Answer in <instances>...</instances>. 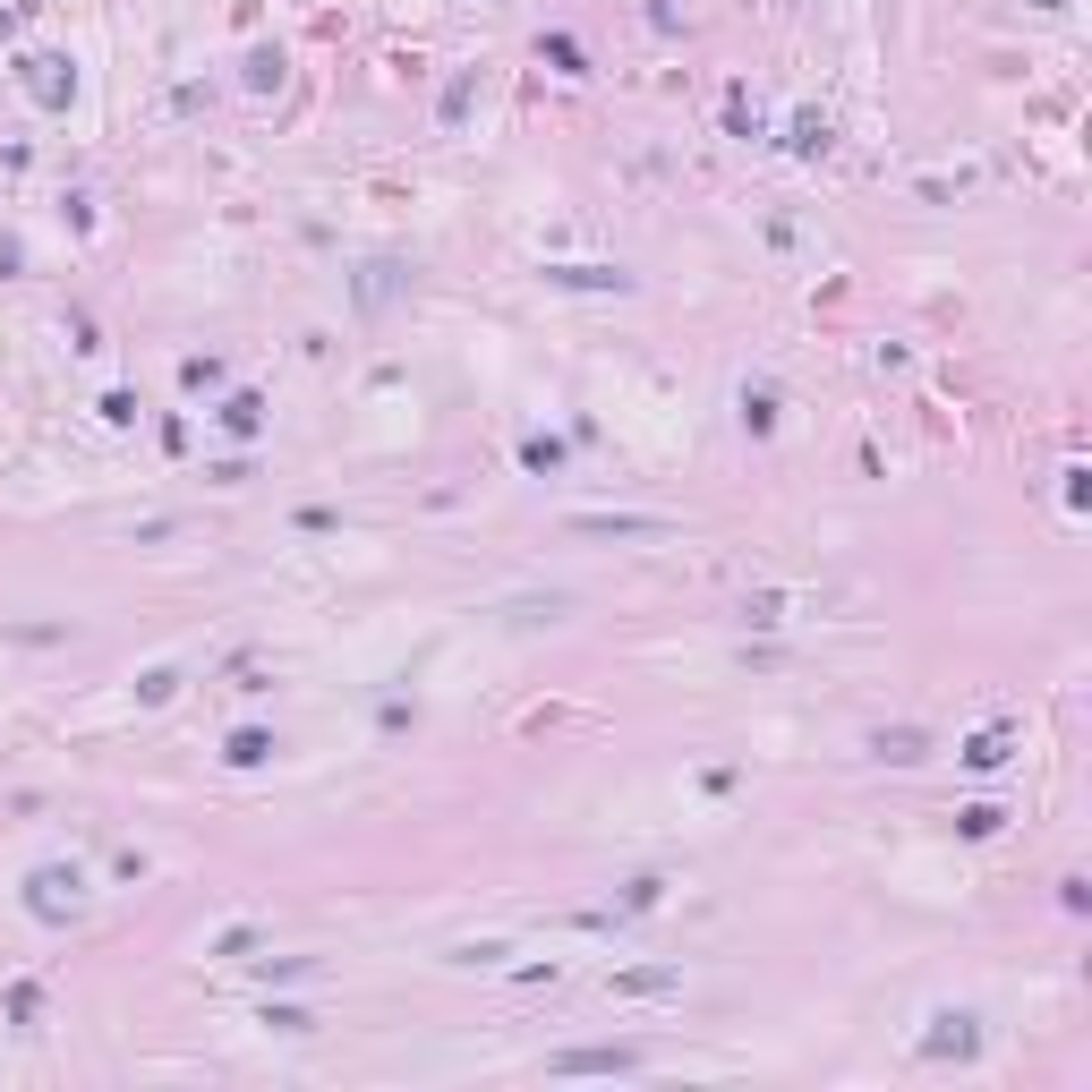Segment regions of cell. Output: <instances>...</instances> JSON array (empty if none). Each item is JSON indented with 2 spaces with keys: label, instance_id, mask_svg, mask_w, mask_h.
<instances>
[{
  "label": "cell",
  "instance_id": "1",
  "mask_svg": "<svg viewBox=\"0 0 1092 1092\" xmlns=\"http://www.w3.org/2000/svg\"><path fill=\"white\" fill-rule=\"evenodd\" d=\"M572 530L581 538H675V521H649V512H581Z\"/></svg>",
  "mask_w": 1092,
  "mask_h": 1092
},
{
  "label": "cell",
  "instance_id": "2",
  "mask_svg": "<svg viewBox=\"0 0 1092 1092\" xmlns=\"http://www.w3.org/2000/svg\"><path fill=\"white\" fill-rule=\"evenodd\" d=\"M649 1050H631V1041H615V1050H572V1059H555V1075H631Z\"/></svg>",
  "mask_w": 1092,
  "mask_h": 1092
},
{
  "label": "cell",
  "instance_id": "3",
  "mask_svg": "<svg viewBox=\"0 0 1092 1092\" xmlns=\"http://www.w3.org/2000/svg\"><path fill=\"white\" fill-rule=\"evenodd\" d=\"M931 1025H939V1033H931V1059H947V1050H956V1059H965V1050L981 1041V1033H973V1015H965V1007H956V1015H931Z\"/></svg>",
  "mask_w": 1092,
  "mask_h": 1092
},
{
  "label": "cell",
  "instance_id": "4",
  "mask_svg": "<svg viewBox=\"0 0 1092 1092\" xmlns=\"http://www.w3.org/2000/svg\"><path fill=\"white\" fill-rule=\"evenodd\" d=\"M223 760H231V768H257V760H273V734H257V726H239Z\"/></svg>",
  "mask_w": 1092,
  "mask_h": 1092
},
{
  "label": "cell",
  "instance_id": "5",
  "mask_svg": "<svg viewBox=\"0 0 1092 1092\" xmlns=\"http://www.w3.org/2000/svg\"><path fill=\"white\" fill-rule=\"evenodd\" d=\"M870 751H879V760H922V734H913V726H896V734H879Z\"/></svg>",
  "mask_w": 1092,
  "mask_h": 1092
},
{
  "label": "cell",
  "instance_id": "6",
  "mask_svg": "<svg viewBox=\"0 0 1092 1092\" xmlns=\"http://www.w3.org/2000/svg\"><path fill=\"white\" fill-rule=\"evenodd\" d=\"M223 427H231V436H257V393H231V410H223Z\"/></svg>",
  "mask_w": 1092,
  "mask_h": 1092
},
{
  "label": "cell",
  "instance_id": "7",
  "mask_svg": "<svg viewBox=\"0 0 1092 1092\" xmlns=\"http://www.w3.org/2000/svg\"><path fill=\"white\" fill-rule=\"evenodd\" d=\"M965 760H973V768H999V760H1007V734H999V726H991V734H973V751H965Z\"/></svg>",
  "mask_w": 1092,
  "mask_h": 1092
},
{
  "label": "cell",
  "instance_id": "8",
  "mask_svg": "<svg viewBox=\"0 0 1092 1092\" xmlns=\"http://www.w3.org/2000/svg\"><path fill=\"white\" fill-rule=\"evenodd\" d=\"M521 462H530V470H555L563 444H555V436H530V444H521Z\"/></svg>",
  "mask_w": 1092,
  "mask_h": 1092
},
{
  "label": "cell",
  "instance_id": "9",
  "mask_svg": "<svg viewBox=\"0 0 1092 1092\" xmlns=\"http://www.w3.org/2000/svg\"><path fill=\"white\" fill-rule=\"evenodd\" d=\"M768 418H777V393L760 384V393H743V427H768Z\"/></svg>",
  "mask_w": 1092,
  "mask_h": 1092
}]
</instances>
